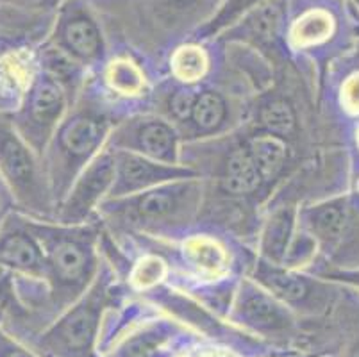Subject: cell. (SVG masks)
Instances as JSON below:
<instances>
[{
    "mask_svg": "<svg viewBox=\"0 0 359 357\" xmlns=\"http://www.w3.org/2000/svg\"><path fill=\"white\" fill-rule=\"evenodd\" d=\"M102 306V290L99 286L45 334L41 346L55 357H93Z\"/></svg>",
    "mask_w": 359,
    "mask_h": 357,
    "instance_id": "1",
    "label": "cell"
},
{
    "mask_svg": "<svg viewBox=\"0 0 359 357\" xmlns=\"http://www.w3.org/2000/svg\"><path fill=\"white\" fill-rule=\"evenodd\" d=\"M0 168L18 195L29 198L34 193L36 168L31 154L4 120H0Z\"/></svg>",
    "mask_w": 359,
    "mask_h": 357,
    "instance_id": "2",
    "label": "cell"
},
{
    "mask_svg": "<svg viewBox=\"0 0 359 357\" xmlns=\"http://www.w3.org/2000/svg\"><path fill=\"white\" fill-rule=\"evenodd\" d=\"M236 318L247 327L264 334H280L292 329V316L288 311L261 291L250 290L241 295L236 307Z\"/></svg>",
    "mask_w": 359,
    "mask_h": 357,
    "instance_id": "3",
    "label": "cell"
},
{
    "mask_svg": "<svg viewBox=\"0 0 359 357\" xmlns=\"http://www.w3.org/2000/svg\"><path fill=\"white\" fill-rule=\"evenodd\" d=\"M116 184L113 193H127L135 189L145 188L154 182L166 181V179H181V177L194 175L191 170L177 168V166H163L147 161L140 156L133 154H120L115 159Z\"/></svg>",
    "mask_w": 359,
    "mask_h": 357,
    "instance_id": "4",
    "label": "cell"
},
{
    "mask_svg": "<svg viewBox=\"0 0 359 357\" xmlns=\"http://www.w3.org/2000/svg\"><path fill=\"white\" fill-rule=\"evenodd\" d=\"M116 161L111 156L99 157L93 165L88 168L86 175L75 186L74 195L68 201L65 209V218H79L91 206L95 204L97 198L107 189V186L115 181Z\"/></svg>",
    "mask_w": 359,
    "mask_h": 357,
    "instance_id": "5",
    "label": "cell"
},
{
    "mask_svg": "<svg viewBox=\"0 0 359 357\" xmlns=\"http://www.w3.org/2000/svg\"><path fill=\"white\" fill-rule=\"evenodd\" d=\"M50 268L63 286H77L86 277L90 255L75 240H57L50 247Z\"/></svg>",
    "mask_w": 359,
    "mask_h": 357,
    "instance_id": "6",
    "label": "cell"
},
{
    "mask_svg": "<svg viewBox=\"0 0 359 357\" xmlns=\"http://www.w3.org/2000/svg\"><path fill=\"white\" fill-rule=\"evenodd\" d=\"M106 127L100 120L90 116H77L65 126L61 142L72 156H90L102 142Z\"/></svg>",
    "mask_w": 359,
    "mask_h": 357,
    "instance_id": "7",
    "label": "cell"
},
{
    "mask_svg": "<svg viewBox=\"0 0 359 357\" xmlns=\"http://www.w3.org/2000/svg\"><path fill=\"white\" fill-rule=\"evenodd\" d=\"M308 220L316 238L325 243H336L348 227V208L344 201L329 202L313 209Z\"/></svg>",
    "mask_w": 359,
    "mask_h": 357,
    "instance_id": "8",
    "label": "cell"
},
{
    "mask_svg": "<svg viewBox=\"0 0 359 357\" xmlns=\"http://www.w3.org/2000/svg\"><path fill=\"white\" fill-rule=\"evenodd\" d=\"M261 175L254 165L249 150H236L229 157L227 166H225L224 175V188L225 191L241 195L249 193L259 186Z\"/></svg>",
    "mask_w": 359,
    "mask_h": 357,
    "instance_id": "9",
    "label": "cell"
},
{
    "mask_svg": "<svg viewBox=\"0 0 359 357\" xmlns=\"http://www.w3.org/2000/svg\"><path fill=\"white\" fill-rule=\"evenodd\" d=\"M249 154L259 172L261 179H272L283 168L286 159V145L277 136L264 134L256 136L250 142Z\"/></svg>",
    "mask_w": 359,
    "mask_h": 357,
    "instance_id": "10",
    "label": "cell"
},
{
    "mask_svg": "<svg viewBox=\"0 0 359 357\" xmlns=\"http://www.w3.org/2000/svg\"><path fill=\"white\" fill-rule=\"evenodd\" d=\"M0 260L27 271H38L41 268L40 248L25 234L6 236L0 241Z\"/></svg>",
    "mask_w": 359,
    "mask_h": 357,
    "instance_id": "11",
    "label": "cell"
},
{
    "mask_svg": "<svg viewBox=\"0 0 359 357\" xmlns=\"http://www.w3.org/2000/svg\"><path fill=\"white\" fill-rule=\"evenodd\" d=\"M65 43L74 54L84 59H93L100 52V34L93 22L86 18H75L65 27Z\"/></svg>",
    "mask_w": 359,
    "mask_h": 357,
    "instance_id": "12",
    "label": "cell"
},
{
    "mask_svg": "<svg viewBox=\"0 0 359 357\" xmlns=\"http://www.w3.org/2000/svg\"><path fill=\"white\" fill-rule=\"evenodd\" d=\"M259 277L276 297L288 304L304 302L309 297V284L299 275L272 268V270L261 271Z\"/></svg>",
    "mask_w": 359,
    "mask_h": 357,
    "instance_id": "13",
    "label": "cell"
},
{
    "mask_svg": "<svg viewBox=\"0 0 359 357\" xmlns=\"http://www.w3.org/2000/svg\"><path fill=\"white\" fill-rule=\"evenodd\" d=\"M140 145L143 152L161 159L175 161V133L161 122H149L140 130Z\"/></svg>",
    "mask_w": 359,
    "mask_h": 357,
    "instance_id": "14",
    "label": "cell"
},
{
    "mask_svg": "<svg viewBox=\"0 0 359 357\" xmlns=\"http://www.w3.org/2000/svg\"><path fill=\"white\" fill-rule=\"evenodd\" d=\"M332 31V20L325 11H309L302 18L297 20L292 29V39L297 47L324 41Z\"/></svg>",
    "mask_w": 359,
    "mask_h": 357,
    "instance_id": "15",
    "label": "cell"
},
{
    "mask_svg": "<svg viewBox=\"0 0 359 357\" xmlns=\"http://www.w3.org/2000/svg\"><path fill=\"white\" fill-rule=\"evenodd\" d=\"M31 116L38 123H52L63 109V93L54 83L45 81L36 86L31 98Z\"/></svg>",
    "mask_w": 359,
    "mask_h": 357,
    "instance_id": "16",
    "label": "cell"
},
{
    "mask_svg": "<svg viewBox=\"0 0 359 357\" xmlns=\"http://www.w3.org/2000/svg\"><path fill=\"white\" fill-rule=\"evenodd\" d=\"M177 201V188H159L140 196L135 204V209L143 218H163V216L175 211Z\"/></svg>",
    "mask_w": 359,
    "mask_h": 357,
    "instance_id": "17",
    "label": "cell"
},
{
    "mask_svg": "<svg viewBox=\"0 0 359 357\" xmlns=\"http://www.w3.org/2000/svg\"><path fill=\"white\" fill-rule=\"evenodd\" d=\"M166 338H168V332L163 327L149 329L127 339L122 349L116 350L111 357H156Z\"/></svg>",
    "mask_w": 359,
    "mask_h": 357,
    "instance_id": "18",
    "label": "cell"
},
{
    "mask_svg": "<svg viewBox=\"0 0 359 357\" xmlns=\"http://www.w3.org/2000/svg\"><path fill=\"white\" fill-rule=\"evenodd\" d=\"M190 260L202 274H218L225 264V254L215 241L195 240L188 245Z\"/></svg>",
    "mask_w": 359,
    "mask_h": 357,
    "instance_id": "19",
    "label": "cell"
},
{
    "mask_svg": "<svg viewBox=\"0 0 359 357\" xmlns=\"http://www.w3.org/2000/svg\"><path fill=\"white\" fill-rule=\"evenodd\" d=\"M292 229V220L286 211L279 213L270 220L269 229L264 232V252L273 257L280 260L288 252V236Z\"/></svg>",
    "mask_w": 359,
    "mask_h": 357,
    "instance_id": "20",
    "label": "cell"
},
{
    "mask_svg": "<svg viewBox=\"0 0 359 357\" xmlns=\"http://www.w3.org/2000/svg\"><path fill=\"white\" fill-rule=\"evenodd\" d=\"M191 114H194V120L198 127H202V129H215L224 120L225 104L220 98V95L213 93V91H205L201 97L195 98Z\"/></svg>",
    "mask_w": 359,
    "mask_h": 357,
    "instance_id": "21",
    "label": "cell"
},
{
    "mask_svg": "<svg viewBox=\"0 0 359 357\" xmlns=\"http://www.w3.org/2000/svg\"><path fill=\"white\" fill-rule=\"evenodd\" d=\"M107 79H109L111 88L123 95H136L143 88V77L140 70L126 59L111 63Z\"/></svg>",
    "mask_w": 359,
    "mask_h": 357,
    "instance_id": "22",
    "label": "cell"
},
{
    "mask_svg": "<svg viewBox=\"0 0 359 357\" xmlns=\"http://www.w3.org/2000/svg\"><path fill=\"white\" fill-rule=\"evenodd\" d=\"M175 75L182 81H197L204 75L208 59L205 54L197 47H184L177 50V54L172 59Z\"/></svg>",
    "mask_w": 359,
    "mask_h": 357,
    "instance_id": "23",
    "label": "cell"
},
{
    "mask_svg": "<svg viewBox=\"0 0 359 357\" xmlns=\"http://www.w3.org/2000/svg\"><path fill=\"white\" fill-rule=\"evenodd\" d=\"M261 123L272 134H290L295 127V114L286 102L273 100L261 111Z\"/></svg>",
    "mask_w": 359,
    "mask_h": 357,
    "instance_id": "24",
    "label": "cell"
},
{
    "mask_svg": "<svg viewBox=\"0 0 359 357\" xmlns=\"http://www.w3.org/2000/svg\"><path fill=\"white\" fill-rule=\"evenodd\" d=\"M165 275V264L158 257H145L133 271V283L138 288H150L158 284Z\"/></svg>",
    "mask_w": 359,
    "mask_h": 357,
    "instance_id": "25",
    "label": "cell"
},
{
    "mask_svg": "<svg viewBox=\"0 0 359 357\" xmlns=\"http://www.w3.org/2000/svg\"><path fill=\"white\" fill-rule=\"evenodd\" d=\"M280 22V6L272 4L261 9L256 13V18L252 22V31L254 34L259 36H273L276 34L277 27Z\"/></svg>",
    "mask_w": 359,
    "mask_h": 357,
    "instance_id": "26",
    "label": "cell"
},
{
    "mask_svg": "<svg viewBox=\"0 0 359 357\" xmlns=\"http://www.w3.org/2000/svg\"><path fill=\"white\" fill-rule=\"evenodd\" d=\"M341 102L352 113H359V75H354L341 90Z\"/></svg>",
    "mask_w": 359,
    "mask_h": 357,
    "instance_id": "27",
    "label": "cell"
},
{
    "mask_svg": "<svg viewBox=\"0 0 359 357\" xmlns=\"http://www.w3.org/2000/svg\"><path fill=\"white\" fill-rule=\"evenodd\" d=\"M195 95L191 91H179L174 98H172V111L177 114L179 118L190 116L194 111Z\"/></svg>",
    "mask_w": 359,
    "mask_h": 357,
    "instance_id": "28",
    "label": "cell"
},
{
    "mask_svg": "<svg viewBox=\"0 0 359 357\" xmlns=\"http://www.w3.org/2000/svg\"><path fill=\"white\" fill-rule=\"evenodd\" d=\"M250 2H254V0H233V2H231V6H227V9H225V11L220 15V18H218L217 25L225 24V22H227V20L231 18V16H234L238 11H241V9H243V8H247V6H249Z\"/></svg>",
    "mask_w": 359,
    "mask_h": 357,
    "instance_id": "29",
    "label": "cell"
},
{
    "mask_svg": "<svg viewBox=\"0 0 359 357\" xmlns=\"http://www.w3.org/2000/svg\"><path fill=\"white\" fill-rule=\"evenodd\" d=\"M0 357H32L31 353L25 352L20 346H15L11 343H4L0 345Z\"/></svg>",
    "mask_w": 359,
    "mask_h": 357,
    "instance_id": "30",
    "label": "cell"
},
{
    "mask_svg": "<svg viewBox=\"0 0 359 357\" xmlns=\"http://www.w3.org/2000/svg\"><path fill=\"white\" fill-rule=\"evenodd\" d=\"M344 357H359V336H355L345 349Z\"/></svg>",
    "mask_w": 359,
    "mask_h": 357,
    "instance_id": "31",
    "label": "cell"
},
{
    "mask_svg": "<svg viewBox=\"0 0 359 357\" xmlns=\"http://www.w3.org/2000/svg\"><path fill=\"white\" fill-rule=\"evenodd\" d=\"M2 279H4V268L0 267V283H2Z\"/></svg>",
    "mask_w": 359,
    "mask_h": 357,
    "instance_id": "32",
    "label": "cell"
},
{
    "mask_svg": "<svg viewBox=\"0 0 359 357\" xmlns=\"http://www.w3.org/2000/svg\"><path fill=\"white\" fill-rule=\"evenodd\" d=\"M352 279H354V281H355V283H358V284H359V274H354V275H352Z\"/></svg>",
    "mask_w": 359,
    "mask_h": 357,
    "instance_id": "33",
    "label": "cell"
},
{
    "mask_svg": "<svg viewBox=\"0 0 359 357\" xmlns=\"http://www.w3.org/2000/svg\"><path fill=\"white\" fill-rule=\"evenodd\" d=\"M2 209H4V206H2V201H0V216H2Z\"/></svg>",
    "mask_w": 359,
    "mask_h": 357,
    "instance_id": "34",
    "label": "cell"
},
{
    "mask_svg": "<svg viewBox=\"0 0 359 357\" xmlns=\"http://www.w3.org/2000/svg\"><path fill=\"white\" fill-rule=\"evenodd\" d=\"M179 2H188V0H179Z\"/></svg>",
    "mask_w": 359,
    "mask_h": 357,
    "instance_id": "35",
    "label": "cell"
}]
</instances>
